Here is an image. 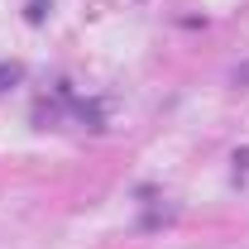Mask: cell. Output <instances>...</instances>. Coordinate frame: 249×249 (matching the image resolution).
<instances>
[{"instance_id": "2", "label": "cell", "mask_w": 249, "mask_h": 249, "mask_svg": "<svg viewBox=\"0 0 249 249\" xmlns=\"http://www.w3.org/2000/svg\"><path fill=\"white\" fill-rule=\"evenodd\" d=\"M43 15H48V0H34L29 10H24V19H29V24H43Z\"/></svg>"}, {"instance_id": "1", "label": "cell", "mask_w": 249, "mask_h": 249, "mask_svg": "<svg viewBox=\"0 0 249 249\" xmlns=\"http://www.w3.org/2000/svg\"><path fill=\"white\" fill-rule=\"evenodd\" d=\"M19 77H24V72H19V62H0V91H10Z\"/></svg>"}]
</instances>
